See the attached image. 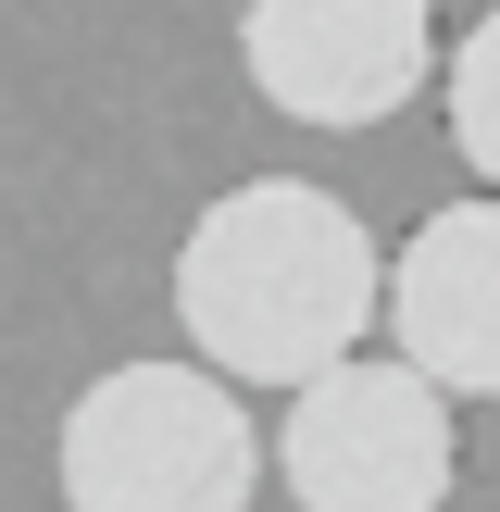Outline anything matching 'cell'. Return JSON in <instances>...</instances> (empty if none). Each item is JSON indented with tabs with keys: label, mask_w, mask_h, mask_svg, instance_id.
Instances as JSON below:
<instances>
[{
	"label": "cell",
	"mask_w": 500,
	"mask_h": 512,
	"mask_svg": "<svg viewBox=\"0 0 500 512\" xmlns=\"http://www.w3.org/2000/svg\"><path fill=\"white\" fill-rule=\"evenodd\" d=\"M175 325L238 388H300L388 325V250L338 188L250 175L175 238Z\"/></svg>",
	"instance_id": "obj_1"
},
{
	"label": "cell",
	"mask_w": 500,
	"mask_h": 512,
	"mask_svg": "<svg viewBox=\"0 0 500 512\" xmlns=\"http://www.w3.org/2000/svg\"><path fill=\"white\" fill-rule=\"evenodd\" d=\"M263 438L238 375L213 363H113L63 413V500L75 512H250Z\"/></svg>",
	"instance_id": "obj_2"
},
{
	"label": "cell",
	"mask_w": 500,
	"mask_h": 512,
	"mask_svg": "<svg viewBox=\"0 0 500 512\" xmlns=\"http://www.w3.org/2000/svg\"><path fill=\"white\" fill-rule=\"evenodd\" d=\"M275 475L300 512H450L463 488V413L425 363H325L288 388Z\"/></svg>",
	"instance_id": "obj_3"
},
{
	"label": "cell",
	"mask_w": 500,
	"mask_h": 512,
	"mask_svg": "<svg viewBox=\"0 0 500 512\" xmlns=\"http://www.w3.org/2000/svg\"><path fill=\"white\" fill-rule=\"evenodd\" d=\"M238 63L288 125H388L413 113L425 63V0H238Z\"/></svg>",
	"instance_id": "obj_4"
},
{
	"label": "cell",
	"mask_w": 500,
	"mask_h": 512,
	"mask_svg": "<svg viewBox=\"0 0 500 512\" xmlns=\"http://www.w3.org/2000/svg\"><path fill=\"white\" fill-rule=\"evenodd\" d=\"M388 338L450 400H500V188L425 213L388 250Z\"/></svg>",
	"instance_id": "obj_5"
},
{
	"label": "cell",
	"mask_w": 500,
	"mask_h": 512,
	"mask_svg": "<svg viewBox=\"0 0 500 512\" xmlns=\"http://www.w3.org/2000/svg\"><path fill=\"white\" fill-rule=\"evenodd\" d=\"M438 113H450V150H463L475 188H500V13H475L438 63Z\"/></svg>",
	"instance_id": "obj_6"
}]
</instances>
